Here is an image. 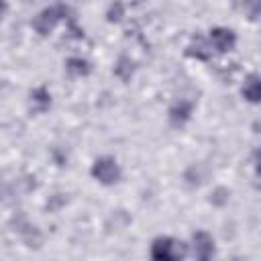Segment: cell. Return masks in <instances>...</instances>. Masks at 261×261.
<instances>
[{
    "label": "cell",
    "instance_id": "cell-13",
    "mask_svg": "<svg viewBox=\"0 0 261 261\" xmlns=\"http://www.w3.org/2000/svg\"><path fill=\"white\" fill-rule=\"evenodd\" d=\"M122 10H124V6H122L120 2H114V4L110 6V10H108V20H110V22H114V20H120V16H122Z\"/></svg>",
    "mask_w": 261,
    "mask_h": 261
},
{
    "label": "cell",
    "instance_id": "cell-10",
    "mask_svg": "<svg viewBox=\"0 0 261 261\" xmlns=\"http://www.w3.org/2000/svg\"><path fill=\"white\" fill-rule=\"evenodd\" d=\"M234 6L249 14L251 20H261V0H234Z\"/></svg>",
    "mask_w": 261,
    "mask_h": 261
},
{
    "label": "cell",
    "instance_id": "cell-11",
    "mask_svg": "<svg viewBox=\"0 0 261 261\" xmlns=\"http://www.w3.org/2000/svg\"><path fill=\"white\" fill-rule=\"evenodd\" d=\"M65 67H67V71L71 73V75H75V77H86L88 73H90V63L86 61V59H82V57H69L67 59V63H65Z\"/></svg>",
    "mask_w": 261,
    "mask_h": 261
},
{
    "label": "cell",
    "instance_id": "cell-14",
    "mask_svg": "<svg viewBox=\"0 0 261 261\" xmlns=\"http://www.w3.org/2000/svg\"><path fill=\"white\" fill-rule=\"evenodd\" d=\"M255 169H257V173L261 175V147L255 151Z\"/></svg>",
    "mask_w": 261,
    "mask_h": 261
},
{
    "label": "cell",
    "instance_id": "cell-8",
    "mask_svg": "<svg viewBox=\"0 0 261 261\" xmlns=\"http://www.w3.org/2000/svg\"><path fill=\"white\" fill-rule=\"evenodd\" d=\"M186 55H190V57H196V59H200V61H208L210 57H212V49H210V45L202 39V37H194L192 39V43L186 47Z\"/></svg>",
    "mask_w": 261,
    "mask_h": 261
},
{
    "label": "cell",
    "instance_id": "cell-2",
    "mask_svg": "<svg viewBox=\"0 0 261 261\" xmlns=\"http://www.w3.org/2000/svg\"><path fill=\"white\" fill-rule=\"evenodd\" d=\"M65 14H67V8H65L63 4L47 6L45 10H41V12L35 16L33 27H35V31H37L39 35H49V33L55 29V24H57L61 18H65Z\"/></svg>",
    "mask_w": 261,
    "mask_h": 261
},
{
    "label": "cell",
    "instance_id": "cell-3",
    "mask_svg": "<svg viewBox=\"0 0 261 261\" xmlns=\"http://www.w3.org/2000/svg\"><path fill=\"white\" fill-rule=\"evenodd\" d=\"M92 177L104 186L116 184L120 179V167L112 157H100L92 165Z\"/></svg>",
    "mask_w": 261,
    "mask_h": 261
},
{
    "label": "cell",
    "instance_id": "cell-4",
    "mask_svg": "<svg viewBox=\"0 0 261 261\" xmlns=\"http://www.w3.org/2000/svg\"><path fill=\"white\" fill-rule=\"evenodd\" d=\"M192 249H194L196 259L206 261L214 255V239L206 230H196L192 234Z\"/></svg>",
    "mask_w": 261,
    "mask_h": 261
},
{
    "label": "cell",
    "instance_id": "cell-6",
    "mask_svg": "<svg viewBox=\"0 0 261 261\" xmlns=\"http://www.w3.org/2000/svg\"><path fill=\"white\" fill-rule=\"evenodd\" d=\"M241 94H243V98L247 102H253V104L261 102V75H257V73L247 75L245 84L241 88Z\"/></svg>",
    "mask_w": 261,
    "mask_h": 261
},
{
    "label": "cell",
    "instance_id": "cell-9",
    "mask_svg": "<svg viewBox=\"0 0 261 261\" xmlns=\"http://www.w3.org/2000/svg\"><path fill=\"white\" fill-rule=\"evenodd\" d=\"M49 106H51V94H49V90L45 86L35 88L31 92V110L33 112H45Z\"/></svg>",
    "mask_w": 261,
    "mask_h": 261
},
{
    "label": "cell",
    "instance_id": "cell-12",
    "mask_svg": "<svg viewBox=\"0 0 261 261\" xmlns=\"http://www.w3.org/2000/svg\"><path fill=\"white\" fill-rule=\"evenodd\" d=\"M116 75L120 77V80H128L130 75H133V71H135V67H133V61L130 59H126V57H120V61H118V65H116Z\"/></svg>",
    "mask_w": 261,
    "mask_h": 261
},
{
    "label": "cell",
    "instance_id": "cell-1",
    "mask_svg": "<svg viewBox=\"0 0 261 261\" xmlns=\"http://www.w3.org/2000/svg\"><path fill=\"white\" fill-rule=\"evenodd\" d=\"M184 255H186L184 243H177L171 237H157L151 245V257L157 261H175Z\"/></svg>",
    "mask_w": 261,
    "mask_h": 261
},
{
    "label": "cell",
    "instance_id": "cell-7",
    "mask_svg": "<svg viewBox=\"0 0 261 261\" xmlns=\"http://www.w3.org/2000/svg\"><path fill=\"white\" fill-rule=\"evenodd\" d=\"M192 108H194V104H192L190 100H179V102H175V104L169 108V120H171V124L179 126V124L188 122L190 116H192Z\"/></svg>",
    "mask_w": 261,
    "mask_h": 261
},
{
    "label": "cell",
    "instance_id": "cell-5",
    "mask_svg": "<svg viewBox=\"0 0 261 261\" xmlns=\"http://www.w3.org/2000/svg\"><path fill=\"white\" fill-rule=\"evenodd\" d=\"M210 43L216 51L220 53H226V51H232L234 45H237V35L234 31L230 29H224V27H216L210 31Z\"/></svg>",
    "mask_w": 261,
    "mask_h": 261
}]
</instances>
